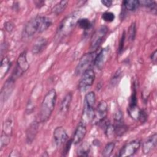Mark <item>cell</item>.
Wrapping results in <instances>:
<instances>
[{"instance_id":"6da1fadb","label":"cell","mask_w":157,"mask_h":157,"mask_svg":"<svg viewBox=\"0 0 157 157\" xmlns=\"http://www.w3.org/2000/svg\"><path fill=\"white\" fill-rule=\"evenodd\" d=\"M52 24V20L44 16H36L30 20L25 26L22 36L25 38L33 36L36 33H42Z\"/></svg>"},{"instance_id":"7a4b0ae2","label":"cell","mask_w":157,"mask_h":157,"mask_svg":"<svg viewBox=\"0 0 157 157\" xmlns=\"http://www.w3.org/2000/svg\"><path fill=\"white\" fill-rule=\"evenodd\" d=\"M56 101V92L55 89H51L45 95L40 106L39 119L40 122H46L51 117L55 109Z\"/></svg>"},{"instance_id":"3957f363","label":"cell","mask_w":157,"mask_h":157,"mask_svg":"<svg viewBox=\"0 0 157 157\" xmlns=\"http://www.w3.org/2000/svg\"><path fill=\"white\" fill-rule=\"evenodd\" d=\"M79 19L78 12H75L64 18L58 27L57 39H61L69 35L77 25Z\"/></svg>"},{"instance_id":"277c9868","label":"cell","mask_w":157,"mask_h":157,"mask_svg":"<svg viewBox=\"0 0 157 157\" xmlns=\"http://www.w3.org/2000/svg\"><path fill=\"white\" fill-rule=\"evenodd\" d=\"M96 55V52H91L83 55L76 66L75 71V75H82L86 71L90 69L91 66L94 64Z\"/></svg>"},{"instance_id":"5b68a950","label":"cell","mask_w":157,"mask_h":157,"mask_svg":"<svg viewBox=\"0 0 157 157\" xmlns=\"http://www.w3.org/2000/svg\"><path fill=\"white\" fill-rule=\"evenodd\" d=\"M29 64L27 60V52L24 50L18 56L17 60L16 67L11 77L15 80L21 77L29 69Z\"/></svg>"},{"instance_id":"8992f818","label":"cell","mask_w":157,"mask_h":157,"mask_svg":"<svg viewBox=\"0 0 157 157\" xmlns=\"http://www.w3.org/2000/svg\"><path fill=\"white\" fill-rule=\"evenodd\" d=\"M95 78V73L93 69H89L82 75L78 83V90L80 92H85L93 85Z\"/></svg>"},{"instance_id":"52a82bcc","label":"cell","mask_w":157,"mask_h":157,"mask_svg":"<svg viewBox=\"0 0 157 157\" xmlns=\"http://www.w3.org/2000/svg\"><path fill=\"white\" fill-rule=\"evenodd\" d=\"M108 28L106 26H101L94 33L91 41L90 49L91 52H96L102 43L104 37L106 36Z\"/></svg>"},{"instance_id":"ba28073f","label":"cell","mask_w":157,"mask_h":157,"mask_svg":"<svg viewBox=\"0 0 157 157\" xmlns=\"http://www.w3.org/2000/svg\"><path fill=\"white\" fill-rule=\"evenodd\" d=\"M12 134V121L10 119L4 122L1 136V148L9 144Z\"/></svg>"},{"instance_id":"9c48e42d","label":"cell","mask_w":157,"mask_h":157,"mask_svg":"<svg viewBox=\"0 0 157 157\" xmlns=\"http://www.w3.org/2000/svg\"><path fill=\"white\" fill-rule=\"evenodd\" d=\"M140 142L139 140H134L126 144L120 150L118 156L120 157L133 156L139 149Z\"/></svg>"},{"instance_id":"30bf717a","label":"cell","mask_w":157,"mask_h":157,"mask_svg":"<svg viewBox=\"0 0 157 157\" xmlns=\"http://www.w3.org/2000/svg\"><path fill=\"white\" fill-rule=\"evenodd\" d=\"M108 107L105 101H101L97 106L96 110L94 111V117L93 118V123L96 124H99L105 120L107 115Z\"/></svg>"},{"instance_id":"8fae6325","label":"cell","mask_w":157,"mask_h":157,"mask_svg":"<svg viewBox=\"0 0 157 157\" xmlns=\"http://www.w3.org/2000/svg\"><path fill=\"white\" fill-rule=\"evenodd\" d=\"M110 53V48L109 47L102 49L96 55L94 61V64L99 70L102 69L107 61Z\"/></svg>"},{"instance_id":"7c38bea8","label":"cell","mask_w":157,"mask_h":157,"mask_svg":"<svg viewBox=\"0 0 157 157\" xmlns=\"http://www.w3.org/2000/svg\"><path fill=\"white\" fill-rule=\"evenodd\" d=\"M86 123L81 121L77 125L75 132L74 133L73 137L72 139V143L75 145L78 144L84 139L86 134Z\"/></svg>"},{"instance_id":"4fadbf2b","label":"cell","mask_w":157,"mask_h":157,"mask_svg":"<svg viewBox=\"0 0 157 157\" xmlns=\"http://www.w3.org/2000/svg\"><path fill=\"white\" fill-rule=\"evenodd\" d=\"M67 139V134L63 127L58 126L53 131V139L57 147H60L66 142Z\"/></svg>"},{"instance_id":"5bb4252c","label":"cell","mask_w":157,"mask_h":157,"mask_svg":"<svg viewBox=\"0 0 157 157\" xmlns=\"http://www.w3.org/2000/svg\"><path fill=\"white\" fill-rule=\"evenodd\" d=\"M15 80L11 76L6 80L1 90V101L2 102L6 99H8L11 93L12 92L14 87Z\"/></svg>"},{"instance_id":"9a60e30c","label":"cell","mask_w":157,"mask_h":157,"mask_svg":"<svg viewBox=\"0 0 157 157\" xmlns=\"http://www.w3.org/2000/svg\"><path fill=\"white\" fill-rule=\"evenodd\" d=\"M157 134L155 133L150 136L142 144V151L144 154L150 153L156 147Z\"/></svg>"},{"instance_id":"2e32d148","label":"cell","mask_w":157,"mask_h":157,"mask_svg":"<svg viewBox=\"0 0 157 157\" xmlns=\"http://www.w3.org/2000/svg\"><path fill=\"white\" fill-rule=\"evenodd\" d=\"M39 129V123L37 121H34L30 124L26 131V142L28 144L31 143L35 139Z\"/></svg>"},{"instance_id":"e0dca14e","label":"cell","mask_w":157,"mask_h":157,"mask_svg":"<svg viewBox=\"0 0 157 157\" xmlns=\"http://www.w3.org/2000/svg\"><path fill=\"white\" fill-rule=\"evenodd\" d=\"M47 45V40L44 37H39L34 43L32 47V53L33 54H39L42 52Z\"/></svg>"},{"instance_id":"ac0fdd59","label":"cell","mask_w":157,"mask_h":157,"mask_svg":"<svg viewBox=\"0 0 157 157\" xmlns=\"http://www.w3.org/2000/svg\"><path fill=\"white\" fill-rule=\"evenodd\" d=\"M114 134L118 137L123 136L128 131V126L124 123L123 120H114Z\"/></svg>"},{"instance_id":"d6986e66","label":"cell","mask_w":157,"mask_h":157,"mask_svg":"<svg viewBox=\"0 0 157 157\" xmlns=\"http://www.w3.org/2000/svg\"><path fill=\"white\" fill-rule=\"evenodd\" d=\"M72 99V94L71 93H68L63 99L60 107H59V112L62 114L66 113L69 109L71 102Z\"/></svg>"},{"instance_id":"ffe728a7","label":"cell","mask_w":157,"mask_h":157,"mask_svg":"<svg viewBox=\"0 0 157 157\" xmlns=\"http://www.w3.org/2000/svg\"><path fill=\"white\" fill-rule=\"evenodd\" d=\"M11 61L7 57H4L1 59L0 65V78L2 79L9 72L11 67Z\"/></svg>"},{"instance_id":"44dd1931","label":"cell","mask_w":157,"mask_h":157,"mask_svg":"<svg viewBox=\"0 0 157 157\" xmlns=\"http://www.w3.org/2000/svg\"><path fill=\"white\" fill-rule=\"evenodd\" d=\"M96 102V95L93 91L88 92L86 94L85 96V101H84V105L94 107V105Z\"/></svg>"},{"instance_id":"7402d4cb","label":"cell","mask_w":157,"mask_h":157,"mask_svg":"<svg viewBox=\"0 0 157 157\" xmlns=\"http://www.w3.org/2000/svg\"><path fill=\"white\" fill-rule=\"evenodd\" d=\"M68 1H61L58 4H56L54 7L52 8V12L55 13V15H59L61 13H62L65 9L66 8L67 4H68Z\"/></svg>"},{"instance_id":"603a6c76","label":"cell","mask_w":157,"mask_h":157,"mask_svg":"<svg viewBox=\"0 0 157 157\" xmlns=\"http://www.w3.org/2000/svg\"><path fill=\"white\" fill-rule=\"evenodd\" d=\"M123 4L124 7L129 11H134L136 10L139 6V1L137 0H129V1H124L123 2Z\"/></svg>"},{"instance_id":"cb8c5ba5","label":"cell","mask_w":157,"mask_h":157,"mask_svg":"<svg viewBox=\"0 0 157 157\" xmlns=\"http://www.w3.org/2000/svg\"><path fill=\"white\" fill-rule=\"evenodd\" d=\"M128 112L129 116L135 120H138L139 113L140 112V109L138 107L137 105L135 106H129L128 109Z\"/></svg>"},{"instance_id":"d4e9b609","label":"cell","mask_w":157,"mask_h":157,"mask_svg":"<svg viewBox=\"0 0 157 157\" xmlns=\"http://www.w3.org/2000/svg\"><path fill=\"white\" fill-rule=\"evenodd\" d=\"M115 145V144L113 142L107 144L102 151V156L104 157H109L114 150Z\"/></svg>"},{"instance_id":"484cf974","label":"cell","mask_w":157,"mask_h":157,"mask_svg":"<svg viewBox=\"0 0 157 157\" xmlns=\"http://www.w3.org/2000/svg\"><path fill=\"white\" fill-rule=\"evenodd\" d=\"M77 24L80 28L84 30H89L92 26V23L91 21L86 18H80L77 22Z\"/></svg>"},{"instance_id":"4316f807","label":"cell","mask_w":157,"mask_h":157,"mask_svg":"<svg viewBox=\"0 0 157 157\" xmlns=\"http://www.w3.org/2000/svg\"><path fill=\"white\" fill-rule=\"evenodd\" d=\"M139 6H142L150 9V10L156 11V4L155 1H150V0H142V1H139Z\"/></svg>"},{"instance_id":"83f0119b","label":"cell","mask_w":157,"mask_h":157,"mask_svg":"<svg viewBox=\"0 0 157 157\" xmlns=\"http://www.w3.org/2000/svg\"><path fill=\"white\" fill-rule=\"evenodd\" d=\"M90 146L86 144H83L78 150L77 155L80 156H87L90 152Z\"/></svg>"},{"instance_id":"f1b7e54d","label":"cell","mask_w":157,"mask_h":157,"mask_svg":"<svg viewBox=\"0 0 157 157\" xmlns=\"http://www.w3.org/2000/svg\"><path fill=\"white\" fill-rule=\"evenodd\" d=\"M128 39L130 41H134L136 36V26L135 23H132L128 29Z\"/></svg>"},{"instance_id":"f546056e","label":"cell","mask_w":157,"mask_h":157,"mask_svg":"<svg viewBox=\"0 0 157 157\" xmlns=\"http://www.w3.org/2000/svg\"><path fill=\"white\" fill-rule=\"evenodd\" d=\"M115 18V14L111 12H105L102 14V18L106 22H112Z\"/></svg>"},{"instance_id":"4dcf8cb0","label":"cell","mask_w":157,"mask_h":157,"mask_svg":"<svg viewBox=\"0 0 157 157\" xmlns=\"http://www.w3.org/2000/svg\"><path fill=\"white\" fill-rule=\"evenodd\" d=\"M121 72L120 71H117L116 72V73L114 74L113 77H112V78L111 79V82L110 83L113 85H115L116 84H117L120 80V78H121Z\"/></svg>"},{"instance_id":"1f68e13d","label":"cell","mask_w":157,"mask_h":157,"mask_svg":"<svg viewBox=\"0 0 157 157\" xmlns=\"http://www.w3.org/2000/svg\"><path fill=\"white\" fill-rule=\"evenodd\" d=\"M72 144L73 143H72V139H70L69 140L66 141V144L65 145V147L64 148V150H63V155L66 156L68 154V153L70 150Z\"/></svg>"},{"instance_id":"d6a6232c","label":"cell","mask_w":157,"mask_h":157,"mask_svg":"<svg viewBox=\"0 0 157 157\" xmlns=\"http://www.w3.org/2000/svg\"><path fill=\"white\" fill-rule=\"evenodd\" d=\"M147 117H148L147 113L145 112V110L140 109V113H139L138 120L140 121L141 123H144L147 121Z\"/></svg>"},{"instance_id":"836d02e7","label":"cell","mask_w":157,"mask_h":157,"mask_svg":"<svg viewBox=\"0 0 157 157\" xmlns=\"http://www.w3.org/2000/svg\"><path fill=\"white\" fill-rule=\"evenodd\" d=\"M125 36H126L125 32L123 31L121 37L120 39V41L119 46H118V53H121V52L123 51V49L124 47V40H125Z\"/></svg>"},{"instance_id":"e575fe53","label":"cell","mask_w":157,"mask_h":157,"mask_svg":"<svg viewBox=\"0 0 157 157\" xmlns=\"http://www.w3.org/2000/svg\"><path fill=\"white\" fill-rule=\"evenodd\" d=\"M4 28H5L6 31H7L9 32H10L13 29V25L12 23H11L10 21H8V22H6L4 24Z\"/></svg>"},{"instance_id":"d590c367","label":"cell","mask_w":157,"mask_h":157,"mask_svg":"<svg viewBox=\"0 0 157 157\" xmlns=\"http://www.w3.org/2000/svg\"><path fill=\"white\" fill-rule=\"evenodd\" d=\"M150 58H151V60L153 62V63L156 64V61H157V51H156V50H155L154 51V52L151 53Z\"/></svg>"},{"instance_id":"8d00e7d4","label":"cell","mask_w":157,"mask_h":157,"mask_svg":"<svg viewBox=\"0 0 157 157\" xmlns=\"http://www.w3.org/2000/svg\"><path fill=\"white\" fill-rule=\"evenodd\" d=\"M101 2L107 7H110L112 4V1L110 0H103L101 1Z\"/></svg>"},{"instance_id":"74e56055","label":"cell","mask_w":157,"mask_h":157,"mask_svg":"<svg viewBox=\"0 0 157 157\" xmlns=\"http://www.w3.org/2000/svg\"><path fill=\"white\" fill-rule=\"evenodd\" d=\"M34 3L36 4V6L37 8H40L45 4V1H34Z\"/></svg>"}]
</instances>
